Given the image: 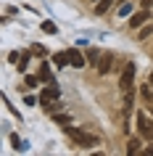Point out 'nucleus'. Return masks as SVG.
Masks as SVG:
<instances>
[{"label": "nucleus", "instance_id": "1", "mask_svg": "<svg viewBox=\"0 0 153 156\" xmlns=\"http://www.w3.org/2000/svg\"><path fill=\"white\" fill-rule=\"evenodd\" d=\"M64 130H66V135H69V138H71L79 148H92V146H98V143H100L95 135H87L85 130H77V127H71V124H66Z\"/></svg>", "mask_w": 153, "mask_h": 156}, {"label": "nucleus", "instance_id": "2", "mask_svg": "<svg viewBox=\"0 0 153 156\" xmlns=\"http://www.w3.org/2000/svg\"><path fill=\"white\" fill-rule=\"evenodd\" d=\"M137 130H140V135H143L145 140H151V143H153V122L145 116V111L137 114Z\"/></svg>", "mask_w": 153, "mask_h": 156}, {"label": "nucleus", "instance_id": "3", "mask_svg": "<svg viewBox=\"0 0 153 156\" xmlns=\"http://www.w3.org/2000/svg\"><path fill=\"white\" fill-rule=\"evenodd\" d=\"M119 85H121V90H124V93H129L132 87H135V64H132V61L124 66V74H121Z\"/></svg>", "mask_w": 153, "mask_h": 156}, {"label": "nucleus", "instance_id": "4", "mask_svg": "<svg viewBox=\"0 0 153 156\" xmlns=\"http://www.w3.org/2000/svg\"><path fill=\"white\" fill-rule=\"evenodd\" d=\"M148 19H151V11H148V8H143V11H137L135 16L129 19V27H132V29H137V27H143L145 21H148Z\"/></svg>", "mask_w": 153, "mask_h": 156}, {"label": "nucleus", "instance_id": "5", "mask_svg": "<svg viewBox=\"0 0 153 156\" xmlns=\"http://www.w3.org/2000/svg\"><path fill=\"white\" fill-rule=\"evenodd\" d=\"M66 53H69V61H71V66H77V69H82V66L87 64V61H85V56H82L77 48H69Z\"/></svg>", "mask_w": 153, "mask_h": 156}, {"label": "nucleus", "instance_id": "6", "mask_svg": "<svg viewBox=\"0 0 153 156\" xmlns=\"http://www.w3.org/2000/svg\"><path fill=\"white\" fill-rule=\"evenodd\" d=\"M53 64H56L58 69H64V66H71V61H69V53H66V50L56 53V56H53Z\"/></svg>", "mask_w": 153, "mask_h": 156}, {"label": "nucleus", "instance_id": "7", "mask_svg": "<svg viewBox=\"0 0 153 156\" xmlns=\"http://www.w3.org/2000/svg\"><path fill=\"white\" fill-rule=\"evenodd\" d=\"M98 72H100V74H108V72H111V56H103L100 61H98Z\"/></svg>", "mask_w": 153, "mask_h": 156}, {"label": "nucleus", "instance_id": "8", "mask_svg": "<svg viewBox=\"0 0 153 156\" xmlns=\"http://www.w3.org/2000/svg\"><path fill=\"white\" fill-rule=\"evenodd\" d=\"M40 77H42L48 85H56V80H53V74H50V66H48V64H42V66H40Z\"/></svg>", "mask_w": 153, "mask_h": 156}, {"label": "nucleus", "instance_id": "9", "mask_svg": "<svg viewBox=\"0 0 153 156\" xmlns=\"http://www.w3.org/2000/svg\"><path fill=\"white\" fill-rule=\"evenodd\" d=\"M11 143H13V148H16V151H24V148H26V143L19 138V135H11Z\"/></svg>", "mask_w": 153, "mask_h": 156}, {"label": "nucleus", "instance_id": "10", "mask_svg": "<svg viewBox=\"0 0 153 156\" xmlns=\"http://www.w3.org/2000/svg\"><path fill=\"white\" fill-rule=\"evenodd\" d=\"M42 29H45V32L48 34H56L58 29H56V24H53V21H42Z\"/></svg>", "mask_w": 153, "mask_h": 156}, {"label": "nucleus", "instance_id": "11", "mask_svg": "<svg viewBox=\"0 0 153 156\" xmlns=\"http://www.w3.org/2000/svg\"><path fill=\"white\" fill-rule=\"evenodd\" d=\"M140 151V143L137 140H129V146H127V154H137Z\"/></svg>", "mask_w": 153, "mask_h": 156}, {"label": "nucleus", "instance_id": "12", "mask_svg": "<svg viewBox=\"0 0 153 156\" xmlns=\"http://www.w3.org/2000/svg\"><path fill=\"white\" fill-rule=\"evenodd\" d=\"M129 13H132V5H129V3H124V5L119 8V16L124 19V16H129Z\"/></svg>", "mask_w": 153, "mask_h": 156}, {"label": "nucleus", "instance_id": "13", "mask_svg": "<svg viewBox=\"0 0 153 156\" xmlns=\"http://www.w3.org/2000/svg\"><path fill=\"white\" fill-rule=\"evenodd\" d=\"M87 58L92 61V64H98L95 58H100V53H98V48H90V50H87Z\"/></svg>", "mask_w": 153, "mask_h": 156}, {"label": "nucleus", "instance_id": "14", "mask_svg": "<svg viewBox=\"0 0 153 156\" xmlns=\"http://www.w3.org/2000/svg\"><path fill=\"white\" fill-rule=\"evenodd\" d=\"M26 85H29V87H40V77H32V74H29V77H26Z\"/></svg>", "mask_w": 153, "mask_h": 156}, {"label": "nucleus", "instance_id": "15", "mask_svg": "<svg viewBox=\"0 0 153 156\" xmlns=\"http://www.w3.org/2000/svg\"><path fill=\"white\" fill-rule=\"evenodd\" d=\"M56 122H58V127H66V124H69V116H61V114H58Z\"/></svg>", "mask_w": 153, "mask_h": 156}, {"label": "nucleus", "instance_id": "16", "mask_svg": "<svg viewBox=\"0 0 153 156\" xmlns=\"http://www.w3.org/2000/svg\"><path fill=\"white\" fill-rule=\"evenodd\" d=\"M151 34H153V27H145L143 32H140V40H145V37H151Z\"/></svg>", "mask_w": 153, "mask_h": 156}, {"label": "nucleus", "instance_id": "17", "mask_svg": "<svg viewBox=\"0 0 153 156\" xmlns=\"http://www.w3.org/2000/svg\"><path fill=\"white\" fill-rule=\"evenodd\" d=\"M32 53H37V56H45V48H42V45H32Z\"/></svg>", "mask_w": 153, "mask_h": 156}, {"label": "nucleus", "instance_id": "18", "mask_svg": "<svg viewBox=\"0 0 153 156\" xmlns=\"http://www.w3.org/2000/svg\"><path fill=\"white\" fill-rule=\"evenodd\" d=\"M153 5V0H143V8H151Z\"/></svg>", "mask_w": 153, "mask_h": 156}, {"label": "nucleus", "instance_id": "19", "mask_svg": "<svg viewBox=\"0 0 153 156\" xmlns=\"http://www.w3.org/2000/svg\"><path fill=\"white\" fill-rule=\"evenodd\" d=\"M95 3H98V0H95Z\"/></svg>", "mask_w": 153, "mask_h": 156}]
</instances>
